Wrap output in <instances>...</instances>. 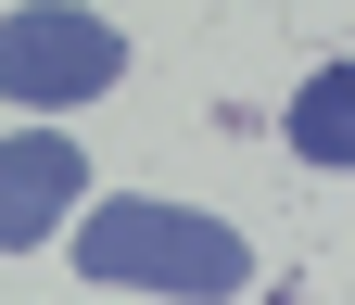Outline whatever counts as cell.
<instances>
[{
  "label": "cell",
  "mask_w": 355,
  "mask_h": 305,
  "mask_svg": "<svg viewBox=\"0 0 355 305\" xmlns=\"http://www.w3.org/2000/svg\"><path fill=\"white\" fill-rule=\"evenodd\" d=\"M76 267L89 280H127V292H165V305H229L254 280V242L229 229V216H191V204H89L76 216Z\"/></svg>",
  "instance_id": "6da1fadb"
},
{
  "label": "cell",
  "mask_w": 355,
  "mask_h": 305,
  "mask_svg": "<svg viewBox=\"0 0 355 305\" xmlns=\"http://www.w3.org/2000/svg\"><path fill=\"white\" fill-rule=\"evenodd\" d=\"M114 76H127V38L102 13H76V0H13L0 13V102L64 115V102H102Z\"/></svg>",
  "instance_id": "7a4b0ae2"
},
{
  "label": "cell",
  "mask_w": 355,
  "mask_h": 305,
  "mask_svg": "<svg viewBox=\"0 0 355 305\" xmlns=\"http://www.w3.org/2000/svg\"><path fill=\"white\" fill-rule=\"evenodd\" d=\"M76 140H51V127H13L0 140V254H26V242H51L64 216H76Z\"/></svg>",
  "instance_id": "3957f363"
},
{
  "label": "cell",
  "mask_w": 355,
  "mask_h": 305,
  "mask_svg": "<svg viewBox=\"0 0 355 305\" xmlns=\"http://www.w3.org/2000/svg\"><path fill=\"white\" fill-rule=\"evenodd\" d=\"M292 153L355 179V64H318V76L292 90Z\"/></svg>",
  "instance_id": "277c9868"
}]
</instances>
